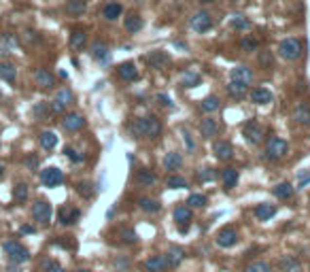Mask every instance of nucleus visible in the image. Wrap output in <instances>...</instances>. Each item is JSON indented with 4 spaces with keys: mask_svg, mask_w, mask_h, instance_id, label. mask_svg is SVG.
<instances>
[{
    "mask_svg": "<svg viewBox=\"0 0 310 272\" xmlns=\"http://www.w3.org/2000/svg\"><path fill=\"white\" fill-rule=\"evenodd\" d=\"M130 130L136 138L145 136V138H149V141H155V138H160V134H162V121L157 119L155 115H147V117L134 119Z\"/></svg>",
    "mask_w": 310,
    "mask_h": 272,
    "instance_id": "nucleus-1",
    "label": "nucleus"
},
{
    "mask_svg": "<svg viewBox=\"0 0 310 272\" xmlns=\"http://www.w3.org/2000/svg\"><path fill=\"white\" fill-rule=\"evenodd\" d=\"M278 54L283 60H287V62H295V60H300L302 54H304V43L300 38H293V36H289V38H285V40H280V45H278Z\"/></svg>",
    "mask_w": 310,
    "mask_h": 272,
    "instance_id": "nucleus-2",
    "label": "nucleus"
},
{
    "mask_svg": "<svg viewBox=\"0 0 310 272\" xmlns=\"http://www.w3.org/2000/svg\"><path fill=\"white\" fill-rule=\"evenodd\" d=\"M4 253L9 255L11 264H26L30 259V251L17 240H9L4 242Z\"/></svg>",
    "mask_w": 310,
    "mask_h": 272,
    "instance_id": "nucleus-3",
    "label": "nucleus"
},
{
    "mask_svg": "<svg viewBox=\"0 0 310 272\" xmlns=\"http://www.w3.org/2000/svg\"><path fill=\"white\" fill-rule=\"evenodd\" d=\"M289 153V143L280 136H272L266 143V155L270 160H283Z\"/></svg>",
    "mask_w": 310,
    "mask_h": 272,
    "instance_id": "nucleus-4",
    "label": "nucleus"
},
{
    "mask_svg": "<svg viewBox=\"0 0 310 272\" xmlns=\"http://www.w3.org/2000/svg\"><path fill=\"white\" fill-rule=\"evenodd\" d=\"M51 215H54V208H51V204L47 200H36L32 204V217L36 223L47 225L51 221Z\"/></svg>",
    "mask_w": 310,
    "mask_h": 272,
    "instance_id": "nucleus-5",
    "label": "nucleus"
},
{
    "mask_svg": "<svg viewBox=\"0 0 310 272\" xmlns=\"http://www.w3.org/2000/svg\"><path fill=\"white\" fill-rule=\"evenodd\" d=\"M242 134L251 145H259L261 138H264V126L257 119H249L247 124L242 126Z\"/></svg>",
    "mask_w": 310,
    "mask_h": 272,
    "instance_id": "nucleus-6",
    "label": "nucleus"
},
{
    "mask_svg": "<svg viewBox=\"0 0 310 272\" xmlns=\"http://www.w3.org/2000/svg\"><path fill=\"white\" fill-rule=\"evenodd\" d=\"M189 26L194 28V32H206L213 28V15L208 11H196L189 19Z\"/></svg>",
    "mask_w": 310,
    "mask_h": 272,
    "instance_id": "nucleus-7",
    "label": "nucleus"
},
{
    "mask_svg": "<svg viewBox=\"0 0 310 272\" xmlns=\"http://www.w3.org/2000/svg\"><path fill=\"white\" fill-rule=\"evenodd\" d=\"M40 183H43V187H57L64 183V172L55 166H49V168L40 170Z\"/></svg>",
    "mask_w": 310,
    "mask_h": 272,
    "instance_id": "nucleus-8",
    "label": "nucleus"
},
{
    "mask_svg": "<svg viewBox=\"0 0 310 272\" xmlns=\"http://www.w3.org/2000/svg\"><path fill=\"white\" fill-rule=\"evenodd\" d=\"M215 242L223 249H230L238 242V232L232 228V225H225V228H221L219 232L215 234Z\"/></svg>",
    "mask_w": 310,
    "mask_h": 272,
    "instance_id": "nucleus-9",
    "label": "nucleus"
},
{
    "mask_svg": "<svg viewBox=\"0 0 310 272\" xmlns=\"http://www.w3.org/2000/svg\"><path fill=\"white\" fill-rule=\"evenodd\" d=\"M85 124H87L85 117L79 115V113H66L64 119H62V128L66 132H79V130L85 128Z\"/></svg>",
    "mask_w": 310,
    "mask_h": 272,
    "instance_id": "nucleus-10",
    "label": "nucleus"
},
{
    "mask_svg": "<svg viewBox=\"0 0 310 272\" xmlns=\"http://www.w3.org/2000/svg\"><path fill=\"white\" fill-rule=\"evenodd\" d=\"M230 81H236V83H242V85H251V81H253V71H251L247 64H238L232 68Z\"/></svg>",
    "mask_w": 310,
    "mask_h": 272,
    "instance_id": "nucleus-11",
    "label": "nucleus"
},
{
    "mask_svg": "<svg viewBox=\"0 0 310 272\" xmlns=\"http://www.w3.org/2000/svg\"><path fill=\"white\" fill-rule=\"evenodd\" d=\"M145 62H147L151 68H166L168 64H170V55H168L166 51L155 49V51H151V54L145 55Z\"/></svg>",
    "mask_w": 310,
    "mask_h": 272,
    "instance_id": "nucleus-12",
    "label": "nucleus"
},
{
    "mask_svg": "<svg viewBox=\"0 0 310 272\" xmlns=\"http://www.w3.org/2000/svg\"><path fill=\"white\" fill-rule=\"evenodd\" d=\"M145 270L147 272H168L170 270V262L166 255H151L145 262Z\"/></svg>",
    "mask_w": 310,
    "mask_h": 272,
    "instance_id": "nucleus-13",
    "label": "nucleus"
},
{
    "mask_svg": "<svg viewBox=\"0 0 310 272\" xmlns=\"http://www.w3.org/2000/svg\"><path fill=\"white\" fill-rule=\"evenodd\" d=\"M79 217H81V211H79V208H74V206H70V204H64L60 211H57V221H60L62 225L74 223Z\"/></svg>",
    "mask_w": 310,
    "mask_h": 272,
    "instance_id": "nucleus-14",
    "label": "nucleus"
},
{
    "mask_svg": "<svg viewBox=\"0 0 310 272\" xmlns=\"http://www.w3.org/2000/svg\"><path fill=\"white\" fill-rule=\"evenodd\" d=\"M34 81H36V85L40 90H51L55 85V77L47 68H36L34 71Z\"/></svg>",
    "mask_w": 310,
    "mask_h": 272,
    "instance_id": "nucleus-15",
    "label": "nucleus"
},
{
    "mask_svg": "<svg viewBox=\"0 0 310 272\" xmlns=\"http://www.w3.org/2000/svg\"><path fill=\"white\" fill-rule=\"evenodd\" d=\"M200 134L204 138H213L219 134V121L213 117V115H208V117H204L200 121Z\"/></svg>",
    "mask_w": 310,
    "mask_h": 272,
    "instance_id": "nucleus-16",
    "label": "nucleus"
},
{
    "mask_svg": "<svg viewBox=\"0 0 310 272\" xmlns=\"http://www.w3.org/2000/svg\"><path fill=\"white\" fill-rule=\"evenodd\" d=\"M117 74H119V79L121 81H136L138 79V68L134 62H124V64H119L117 66Z\"/></svg>",
    "mask_w": 310,
    "mask_h": 272,
    "instance_id": "nucleus-17",
    "label": "nucleus"
},
{
    "mask_svg": "<svg viewBox=\"0 0 310 272\" xmlns=\"http://www.w3.org/2000/svg\"><path fill=\"white\" fill-rule=\"evenodd\" d=\"M213 149H215V158L219 162H227V160H232V155H234V147L230 141H217Z\"/></svg>",
    "mask_w": 310,
    "mask_h": 272,
    "instance_id": "nucleus-18",
    "label": "nucleus"
},
{
    "mask_svg": "<svg viewBox=\"0 0 310 272\" xmlns=\"http://www.w3.org/2000/svg\"><path fill=\"white\" fill-rule=\"evenodd\" d=\"M280 272H302V264L295 255H283L278 259Z\"/></svg>",
    "mask_w": 310,
    "mask_h": 272,
    "instance_id": "nucleus-19",
    "label": "nucleus"
},
{
    "mask_svg": "<svg viewBox=\"0 0 310 272\" xmlns=\"http://www.w3.org/2000/svg\"><path fill=\"white\" fill-rule=\"evenodd\" d=\"M85 45H87V32L83 28H74V30L70 32V49L81 51Z\"/></svg>",
    "mask_w": 310,
    "mask_h": 272,
    "instance_id": "nucleus-20",
    "label": "nucleus"
},
{
    "mask_svg": "<svg viewBox=\"0 0 310 272\" xmlns=\"http://www.w3.org/2000/svg\"><path fill=\"white\" fill-rule=\"evenodd\" d=\"M91 57H96L98 62L107 64V62L110 60V54H109L107 43H102V40H93V43H91Z\"/></svg>",
    "mask_w": 310,
    "mask_h": 272,
    "instance_id": "nucleus-21",
    "label": "nucleus"
},
{
    "mask_svg": "<svg viewBox=\"0 0 310 272\" xmlns=\"http://www.w3.org/2000/svg\"><path fill=\"white\" fill-rule=\"evenodd\" d=\"M293 121L300 126H310V107L306 102H300L293 109Z\"/></svg>",
    "mask_w": 310,
    "mask_h": 272,
    "instance_id": "nucleus-22",
    "label": "nucleus"
},
{
    "mask_svg": "<svg viewBox=\"0 0 310 272\" xmlns=\"http://www.w3.org/2000/svg\"><path fill=\"white\" fill-rule=\"evenodd\" d=\"M174 221H177V225H181V230H187V225H189L191 221V208L189 206H177L174 208Z\"/></svg>",
    "mask_w": 310,
    "mask_h": 272,
    "instance_id": "nucleus-23",
    "label": "nucleus"
},
{
    "mask_svg": "<svg viewBox=\"0 0 310 272\" xmlns=\"http://www.w3.org/2000/svg\"><path fill=\"white\" fill-rule=\"evenodd\" d=\"M251 102L253 104H270L272 102V91L268 88H255L251 90Z\"/></svg>",
    "mask_w": 310,
    "mask_h": 272,
    "instance_id": "nucleus-24",
    "label": "nucleus"
},
{
    "mask_svg": "<svg viewBox=\"0 0 310 272\" xmlns=\"http://www.w3.org/2000/svg\"><path fill=\"white\" fill-rule=\"evenodd\" d=\"M17 51V38L13 34H2L0 36V55H11Z\"/></svg>",
    "mask_w": 310,
    "mask_h": 272,
    "instance_id": "nucleus-25",
    "label": "nucleus"
},
{
    "mask_svg": "<svg viewBox=\"0 0 310 272\" xmlns=\"http://www.w3.org/2000/svg\"><path fill=\"white\" fill-rule=\"evenodd\" d=\"M121 13H124V7H121L119 2H107L102 7V17L107 21H115V19H119Z\"/></svg>",
    "mask_w": 310,
    "mask_h": 272,
    "instance_id": "nucleus-26",
    "label": "nucleus"
},
{
    "mask_svg": "<svg viewBox=\"0 0 310 272\" xmlns=\"http://www.w3.org/2000/svg\"><path fill=\"white\" fill-rule=\"evenodd\" d=\"M181 166H183V155H181L179 151H170V153H166V158H164V168L166 170H179Z\"/></svg>",
    "mask_w": 310,
    "mask_h": 272,
    "instance_id": "nucleus-27",
    "label": "nucleus"
},
{
    "mask_svg": "<svg viewBox=\"0 0 310 272\" xmlns=\"http://www.w3.org/2000/svg\"><path fill=\"white\" fill-rule=\"evenodd\" d=\"M200 81H202V74L198 73V71H185L183 73V77H181V85H183V88H198V85H200Z\"/></svg>",
    "mask_w": 310,
    "mask_h": 272,
    "instance_id": "nucleus-28",
    "label": "nucleus"
},
{
    "mask_svg": "<svg viewBox=\"0 0 310 272\" xmlns=\"http://www.w3.org/2000/svg\"><path fill=\"white\" fill-rule=\"evenodd\" d=\"M124 28L130 34H136L143 30V17L136 15V13H130V15H126V19H124Z\"/></svg>",
    "mask_w": 310,
    "mask_h": 272,
    "instance_id": "nucleus-29",
    "label": "nucleus"
},
{
    "mask_svg": "<svg viewBox=\"0 0 310 272\" xmlns=\"http://www.w3.org/2000/svg\"><path fill=\"white\" fill-rule=\"evenodd\" d=\"M274 215H276V206H274V204H268V202H264V204H257L255 206V217L259 219V221H268V219H272Z\"/></svg>",
    "mask_w": 310,
    "mask_h": 272,
    "instance_id": "nucleus-30",
    "label": "nucleus"
},
{
    "mask_svg": "<svg viewBox=\"0 0 310 272\" xmlns=\"http://www.w3.org/2000/svg\"><path fill=\"white\" fill-rule=\"evenodd\" d=\"M272 194H274V196H276V198H278V200H289V198H291V196H293V194H295V187H293V185H291V183H287V181H283V183H278V185H276V187H274V189H272Z\"/></svg>",
    "mask_w": 310,
    "mask_h": 272,
    "instance_id": "nucleus-31",
    "label": "nucleus"
},
{
    "mask_svg": "<svg viewBox=\"0 0 310 272\" xmlns=\"http://www.w3.org/2000/svg\"><path fill=\"white\" fill-rule=\"evenodd\" d=\"M0 79L7 81V83H15L17 79V68L11 62H0Z\"/></svg>",
    "mask_w": 310,
    "mask_h": 272,
    "instance_id": "nucleus-32",
    "label": "nucleus"
},
{
    "mask_svg": "<svg viewBox=\"0 0 310 272\" xmlns=\"http://www.w3.org/2000/svg\"><path fill=\"white\" fill-rule=\"evenodd\" d=\"M134 181L138 185H143V187H149V185L155 183V175L149 168H138L136 175H134Z\"/></svg>",
    "mask_w": 310,
    "mask_h": 272,
    "instance_id": "nucleus-33",
    "label": "nucleus"
},
{
    "mask_svg": "<svg viewBox=\"0 0 310 272\" xmlns=\"http://www.w3.org/2000/svg\"><path fill=\"white\" fill-rule=\"evenodd\" d=\"M87 11V2L85 0H66V13L73 17H79Z\"/></svg>",
    "mask_w": 310,
    "mask_h": 272,
    "instance_id": "nucleus-34",
    "label": "nucleus"
},
{
    "mask_svg": "<svg viewBox=\"0 0 310 272\" xmlns=\"http://www.w3.org/2000/svg\"><path fill=\"white\" fill-rule=\"evenodd\" d=\"M219 107H221V102H219L217 96H206V98H204V100L200 102V111L206 113V115H213L215 111H219Z\"/></svg>",
    "mask_w": 310,
    "mask_h": 272,
    "instance_id": "nucleus-35",
    "label": "nucleus"
},
{
    "mask_svg": "<svg viewBox=\"0 0 310 272\" xmlns=\"http://www.w3.org/2000/svg\"><path fill=\"white\" fill-rule=\"evenodd\" d=\"M221 181H223L225 192H227V189H232V187H236V183H238V170H236V168H225L223 172H221Z\"/></svg>",
    "mask_w": 310,
    "mask_h": 272,
    "instance_id": "nucleus-36",
    "label": "nucleus"
},
{
    "mask_svg": "<svg viewBox=\"0 0 310 272\" xmlns=\"http://www.w3.org/2000/svg\"><path fill=\"white\" fill-rule=\"evenodd\" d=\"M38 143H40V147L45 149V151H51V149H55V145H57V136L54 134V132H40V136H38Z\"/></svg>",
    "mask_w": 310,
    "mask_h": 272,
    "instance_id": "nucleus-37",
    "label": "nucleus"
},
{
    "mask_svg": "<svg viewBox=\"0 0 310 272\" xmlns=\"http://www.w3.org/2000/svg\"><path fill=\"white\" fill-rule=\"evenodd\" d=\"M166 257H168V262H170V268H177V266L185 259V251L181 247H170L168 253H166Z\"/></svg>",
    "mask_w": 310,
    "mask_h": 272,
    "instance_id": "nucleus-38",
    "label": "nucleus"
},
{
    "mask_svg": "<svg viewBox=\"0 0 310 272\" xmlns=\"http://www.w3.org/2000/svg\"><path fill=\"white\" fill-rule=\"evenodd\" d=\"M54 100L66 109V107H70V104L74 102V94H73V91H70L68 88H62V90H57V94H55Z\"/></svg>",
    "mask_w": 310,
    "mask_h": 272,
    "instance_id": "nucleus-39",
    "label": "nucleus"
},
{
    "mask_svg": "<svg viewBox=\"0 0 310 272\" xmlns=\"http://www.w3.org/2000/svg\"><path fill=\"white\" fill-rule=\"evenodd\" d=\"M230 26L234 28V30H240V32H244V30H249L251 26V19L249 17H244V15H234L232 19H230Z\"/></svg>",
    "mask_w": 310,
    "mask_h": 272,
    "instance_id": "nucleus-40",
    "label": "nucleus"
},
{
    "mask_svg": "<svg viewBox=\"0 0 310 272\" xmlns=\"http://www.w3.org/2000/svg\"><path fill=\"white\" fill-rule=\"evenodd\" d=\"M247 91H249V85L236 83V81H230V83H227V94H230L232 98H244Z\"/></svg>",
    "mask_w": 310,
    "mask_h": 272,
    "instance_id": "nucleus-41",
    "label": "nucleus"
},
{
    "mask_svg": "<svg viewBox=\"0 0 310 272\" xmlns=\"http://www.w3.org/2000/svg\"><path fill=\"white\" fill-rule=\"evenodd\" d=\"M28 194H30V189H28L26 183H17L15 189H13V200L17 204H23V202L28 200Z\"/></svg>",
    "mask_w": 310,
    "mask_h": 272,
    "instance_id": "nucleus-42",
    "label": "nucleus"
},
{
    "mask_svg": "<svg viewBox=\"0 0 310 272\" xmlns=\"http://www.w3.org/2000/svg\"><path fill=\"white\" fill-rule=\"evenodd\" d=\"M138 206L143 208L145 213H160V208H162V204L157 200H151V198H140L138 200Z\"/></svg>",
    "mask_w": 310,
    "mask_h": 272,
    "instance_id": "nucleus-43",
    "label": "nucleus"
},
{
    "mask_svg": "<svg viewBox=\"0 0 310 272\" xmlns=\"http://www.w3.org/2000/svg\"><path fill=\"white\" fill-rule=\"evenodd\" d=\"M32 115L36 119H40V121H45V119H49V115H51V109H49V104L47 102H38L36 107L32 109Z\"/></svg>",
    "mask_w": 310,
    "mask_h": 272,
    "instance_id": "nucleus-44",
    "label": "nucleus"
},
{
    "mask_svg": "<svg viewBox=\"0 0 310 272\" xmlns=\"http://www.w3.org/2000/svg\"><path fill=\"white\" fill-rule=\"evenodd\" d=\"M166 185H168V187H170V189H187V187H189V183H187V179L179 177V175H170V177H168Z\"/></svg>",
    "mask_w": 310,
    "mask_h": 272,
    "instance_id": "nucleus-45",
    "label": "nucleus"
},
{
    "mask_svg": "<svg viewBox=\"0 0 310 272\" xmlns=\"http://www.w3.org/2000/svg\"><path fill=\"white\" fill-rule=\"evenodd\" d=\"M38 272H64V268L55 259H43V264L38 266Z\"/></svg>",
    "mask_w": 310,
    "mask_h": 272,
    "instance_id": "nucleus-46",
    "label": "nucleus"
},
{
    "mask_svg": "<svg viewBox=\"0 0 310 272\" xmlns=\"http://www.w3.org/2000/svg\"><path fill=\"white\" fill-rule=\"evenodd\" d=\"M206 196L204 194H189V198H187V204L189 206H194V208H202V206H206Z\"/></svg>",
    "mask_w": 310,
    "mask_h": 272,
    "instance_id": "nucleus-47",
    "label": "nucleus"
},
{
    "mask_svg": "<svg viewBox=\"0 0 310 272\" xmlns=\"http://www.w3.org/2000/svg\"><path fill=\"white\" fill-rule=\"evenodd\" d=\"M270 270H272L270 264H268V262H261V259H259V262H251L247 268H244V272H270Z\"/></svg>",
    "mask_w": 310,
    "mask_h": 272,
    "instance_id": "nucleus-48",
    "label": "nucleus"
},
{
    "mask_svg": "<svg viewBox=\"0 0 310 272\" xmlns=\"http://www.w3.org/2000/svg\"><path fill=\"white\" fill-rule=\"evenodd\" d=\"M64 153H66V158L73 162V164H81V162L85 160V155H83V153H79L74 147H64Z\"/></svg>",
    "mask_w": 310,
    "mask_h": 272,
    "instance_id": "nucleus-49",
    "label": "nucleus"
},
{
    "mask_svg": "<svg viewBox=\"0 0 310 272\" xmlns=\"http://www.w3.org/2000/svg\"><path fill=\"white\" fill-rule=\"evenodd\" d=\"M257 62H259L261 68H272L274 66V57H272V51H261L257 55Z\"/></svg>",
    "mask_w": 310,
    "mask_h": 272,
    "instance_id": "nucleus-50",
    "label": "nucleus"
},
{
    "mask_svg": "<svg viewBox=\"0 0 310 272\" xmlns=\"http://www.w3.org/2000/svg\"><path fill=\"white\" fill-rule=\"evenodd\" d=\"M181 134H183V141H185V149H187L189 153H194V151H196V143H194V138H191L189 130L183 128V130H181Z\"/></svg>",
    "mask_w": 310,
    "mask_h": 272,
    "instance_id": "nucleus-51",
    "label": "nucleus"
},
{
    "mask_svg": "<svg viewBox=\"0 0 310 272\" xmlns=\"http://www.w3.org/2000/svg\"><path fill=\"white\" fill-rule=\"evenodd\" d=\"M198 179L204 183V181H213V179H217V172L213 168H200L198 170Z\"/></svg>",
    "mask_w": 310,
    "mask_h": 272,
    "instance_id": "nucleus-52",
    "label": "nucleus"
},
{
    "mask_svg": "<svg viewBox=\"0 0 310 272\" xmlns=\"http://www.w3.org/2000/svg\"><path fill=\"white\" fill-rule=\"evenodd\" d=\"M77 192H79L81 196H83V198L90 200L91 196H93V187H91L90 183H85V181H83V183H79V185H77Z\"/></svg>",
    "mask_w": 310,
    "mask_h": 272,
    "instance_id": "nucleus-53",
    "label": "nucleus"
},
{
    "mask_svg": "<svg viewBox=\"0 0 310 272\" xmlns=\"http://www.w3.org/2000/svg\"><path fill=\"white\" fill-rule=\"evenodd\" d=\"M119 238L121 242H128V245H132V242H136V234L132 232V230H119Z\"/></svg>",
    "mask_w": 310,
    "mask_h": 272,
    "instance_id": "nucleus-54",
    "label": "nucleus"
},
{
    "mask_svg": "<svg viewBox=\"0 0 310 272\" xmlns=\"http://www.w3.org/2000/svg\"><path fill=\"white\" fill-rule=\"evenodd\" d=\"M240 47H242L244 51H249V54H251V51H257V47H259V43H257L255 38H244L242 43H240Z\"/></svg>",
    "mask_w": 310,
    "mask_h": 272,
    "instance_id": "nucleus-55",
    "label": "nucleus"
},
{
    "mask_svg": "<svg viewBox=\"0 0 310 272\" xmlns=\"http://www.w3.org/2000/svg\"><path fill=\"white\" fill-rule=\"evenodd\" d=\"M23 164H26V168H30V170H36V168H38V158H36V155H28V158H26V162H23Z\"/></svg>",
    "mask_w": 310,
    "mask_h": 272,
    "instance_id": "nucleus-56",
    "label": "nucleus"
},
{
    "mask_svg": "<svg viewBox=\"0 0 310 272\" xmlns=\"http://www.w3.org/2000/svg\"><path fill=\"white\" fill-rule=\"evenodd\" d=\"M157 104H162V107L170 109V107H172V100H170V96H168V94H157Z\"/></svg>",
    "mask_w": 310,
    "mask_h": 272,
    "instance_id": "nucleus-57",
    "label": "nucleus"
},
{
    "mask_svg": "<svg viewBox=\"0 0 310 272\" xmlns=\"http://www.w3.org/2000/svg\"><path fill=\"white\" fill-rule=\"evenodd\" d=\"M19 232L21 234H34V232H36V228H34V225H21Z\"/></svg>",
    "mask_w": 310,
    "mask_h": 272,
    "instance_id": "nucleus-58",
    "label": "nucleus"
},
{
    "mask_svg": "<svg viewBox=\"0 0 310 272\" xmlns=\"http://www.w3.org/2000/svg\"><path fill=\"white\" fill-rule=\"evenodd\" d=\"M310 183V168H308V172L304 175L302 179H300V187H304V185H308Z\"/></svg>",
    "mask_w": 310,
    "mask_h": 272,
    "instance_id": "nucleus-59",
    "label": "nucleus"
},
{
    "mask_svg": "<svg viewBox=\"0 0 310 272\" xmlns=\"http://www.w3.org/2000/svg\"><path fill=\"white\" fill-rule=\"evenodd\" d=\"M200 2H204V4H213V2H219V0H200Z\"/></svg>",
    "mask_w": 310,
    "mask_h": 272,
    "instance_id": "nucleus-60",
    "label": "nucleus"
},
{
    "mask_svg": "<svg viewBox=\"0 0 310 272\" xmlns=\"http://www.w3.org/2000/svg\"><path fill=\"white\" fill-rule=\"evenodd\" d=\"M2 170H4V166H2V164H0V177H2Z\"/></svg>",
    "mask_w": 310,
    "mask_h": 272,
    "instance_id": "nucleus-61",
    "label": "nucleus"
},
{
    "mask_svg": "<svg viewBox=\"0 0 310 272\" xmlns=\"http://www.w3.org/2000/svg\"><path fill=\"white\" fill-rule=\"evenodd\" d=\"M74 272H90V270H74Z\"/></svg>",
    "mask_w": 310,
    "mask_h": 272,
    "instance_id": "nucleus-62",
    "label": "nucleus"
}]
</instances>
